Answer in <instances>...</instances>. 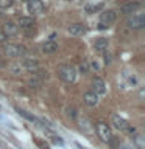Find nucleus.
Returning <instances> with one entry per match:
<instances>
[{"label": "nucleus", "instance_id": "nucleus-1", "mask_svg": "<svg viewBox=\"0 0 145 149\" xmlns=\"http://www.w3.org/2000/svg\"><path fill=\"white\" fill-rule=\"evenodd\" d=\"M58 74H59V78L67 84L73 82L75 79H77V70H75L72 65H61L58 68Z\"/></svg>", "mask_w": 145, "mask_h": 149}, {"label": "nucleus", "instance_id": "nucleus-2", "mask_svg": "<svg viewBox=\"0 0 145 149\" xmlns=\"http://www.w3.org/2000/svg\"><path fill=\"white\" fill-rule=\"evenodd\" d=\"M3 50H5V53L8 56H11V58H20V56H23L27 51V48L20 44H6Z\"/></svg>", "mask_w": 145, "mask_h": 149}, {"label": "nucleus", "instance_id": "nucleus-3", "mask_svg": "<svg viewBox=\"0 0 145 149\" xmlns=\"http://www.w3.org/2000/svg\"><path fill=\"white\" fill-rule=\"evenodd\" d=\"M95 129H97V135H98V138H100L101 141L108 143V141H109V140L112 138L111 127H109V126H108L106 123H103V121H100V123H97Z\"/></svg>", "mask_w": 145, "mask_h": 149}, {"label": "nucleus", "instance_id": "nucleus-4", "mask_svg": "<svg viewBox=\"0 0 145 149\" xmlns=\"http://www.w3.org/2000/svg\"><path fill=\"white\" fill-rule=\"evenodd\" d=\"M126 25L130 28H133V30H140V28L145 26V17L144 14H136V16L130 17L128 22H126Z\"/></svg>", "mask_w": 145, "mask_h": 149}, {"label": "nucleus", "instance_id": "nucleus-5", "mask_svg": "<svg viewBox=\"0 0 145 149\" xmlns=\"http://www.w3.org/2000/svg\"><path fill=\"white\" fill-rule=\"evenodd\" d=\"M91 87H92V92H95L97 95H105L106 93V84L105 81H103L101 78H92V81H91Z\"/></svg>", "mask_w": 145, "mask_h": 149}, {"label": "nucleus", "instance_id": "nucleus-6", "mask_svg": "<svg viewBox=\"0 0 145 149\" xmlns=\"http://www.w3.org/2000/svg\"><path fill=\"white\" fill-rule=\"evenodd\" d=\"M44 9V3L41 0H27V11L30 14H41Z\"/></svg>", "mask_w": 145, "mask_h": 149}, {"label": "nucleus", "instance_id": "nucleus-7", "mask_svg": "<svg viewBox=\"0 0 145 149\" xmlns=\"http://www.w3.org/2000/svg\"><path fill=\"white\" fill-rule=\"evenodd\" d=\"M140 5L139 2H128V3H125V5H122L120 6V13H123V14H133L136 13L137 9H140Z\"/></svg>", "mask_w": 145, "mask_h": 149}, {"label": "nucleus", "instance_id": "nucleus-8", "mask_svg": "<svg viewBox=\"0 0 145 149\" xmlns=\"http://www.w3.org/2000/svg\"><path fill=\"white\" fill-rule=\"evenodd\" d=\"M17 26L23 28V30H28V28L34 26V19L31 16H20L17 19Z\"/></svg>", "mask_w": 145, "mask_h": 149}, {"label": "nucleus", "instance_id": "nucleus-9", "mask_svg": "<svg viewBox=\"0 0 145 149\" xmlns=\"http://www.w3.org/2000/svg\"><path fill=\"white\" fill-rule=\"evenodd\" d=\"M2 31H3L8 37H13V36H17V33H19V26H17V23L6 22V23H3Z\"/></svg>", "mask_w": 145, "mask_h": 149}, {"label": "nucleus", "instance_id": "nucleus-10", "mask_svg": "<svg viewBox=\"0 0 145 149\" xmlns=\"http://www.w3.org/2000/svg\"><path fill=\"white\" fill-rule=\"evenodd\" d=\"M83 101H84V104H86V106L94 107V106L98 104V95L95 92H86L83 95Z\"/></svg>", "mask_w": 145, "mask_h": 149}, {"label": "nucleus", "instance_id": "nucleus-11", "mask_svg": "<svg viewBox=\"0 0 145 149\" xmlns=\"http://www.w3.org/2000/svg\"><path fill=\"white\" fill-rule=\"evenodd\" d=\"M111 123H112V126H114L115 129H119V130H126V127H128L126 120H123L120 115H112Z\"/></svg>", "mask_w": 145, "mask_h": 149}, {"label": "nucleus", "instance_id": "nucleus-12", "mask_svg": "<svg viewBox=\"0 0 145 149\" xmlns=\"http://www.w3.org/2000/svg\"><path fill=\"white\" fill-rule=\"evenodd\" d=\"M22 67L28 70V72H31V73H34L39 70V62H37L36 59H23L22 61Z\"/></svg>", "mask_w": 145, "mask_h": 149}, {"label": "nucleus", "instance_id": "nucleus-13", "mask_svg": "<svg viewBox=\"0 0 145 149\" xmlns=\"http://www.w3.org/2000/svg\"><path fill=\"white\" fill-rule=\"evenodd\" d=\"M115 17H117L115 11H112V9H108V11H103V13H101L100 22L106 23V25H109V23H112V22L115 20Z\"/></svg>", "mask_w": 145, "mask_h": 149}, {"label": "nucleus", "instance_id": "nucleus-14", "mask_svg": "<svg viewBox=\"0 0 145 149\" xmlns=\"http://www.w3.org/2000/svg\"><path fill=\"white\" fill-rule=\"evenodd\" d=\"M108 45H109L108 37H98V39L94 42V50L95 51H105V50H108Z\"/></svg>", "mask_w": 145, "mask_h": 149}, {"label": "nucleus", "instance_id": "nucleus-15", "mask_svg": "<svg viewBox=\"0 0 145 149\" xmlns=\"http://www.w3.org/2000/svg\"><path fill=\"white\" fill-rule=\"evenodd\" d=\"M67 31L72 36H81L86 33V28H84V25H81V23H73V25H70L67 28Z\"/></svg>", "mask_w": 145, "mask_h": 149}, {"label": "nucleus", "instance_id": "nucleus-16", "mask_svg": "<svg viewBox=\"0 0 145 149\" xmlns=\"http://www.w3.org/2000/svg\"><path fill=\"white\" fill-rule=\"evenodd\" d=\"M42 51L47 54H51V53H55V51H58V44L53 40H49V42H45L44 45H42Z\"/></svg>", "mask_w": 145, "mask_h": 149}, {"label": "nucleus", "instance_id": "nucleus-17", "mask_svg": "<svg viewBox=\"0 0 145 149\" xmlns=\"http://www.w3.org/2000/svg\"><path fill=\"white\" fill-rule=\"evenodd\" d=\"M16 112L20 116H23L25 120H28V121H31V123H39V118H36L34 115H31V113H28L27 110H23V109H20V107H16Z\"/></svg>", "mask_w": 145, "mask_h": 149}, {"label": "nucleus", "instance_id": "nucleus-18", "mask_svg": "<svg viewBox=\"0 0 145 149\" xmlns=\"http://www.w3.org/2000/svg\"><path fill=\"white\" fill-rule=\"evenodd\" d=\"M144 140H145L144 135H136V137H134V144H136V148H137V149H144L145 148Z\"/></svg>", "mask_w": 145, "mask_h": 149}, {"label": "nucleus", "instance_id": "nucleus-19", "mask_svg": "<svg viewBox=\"0 0 145 149\" xmlns=\"http://www.w3.org/2000/svg\"><path fill=\"white\" fill-rule=\"evenodd\" d=\"M41 82H42V81L36 76V74H33V78L28 79V86H30V87H34V88L39 87V86H41Z\"/></svg>", "mask_w": 145, "mask_h": 149}, {"label": "nucleus", "instance_id": "nucleus-20", "mask_svg": "<svg viewBox=\"0 0 145 149\" xmlns=\"http://www.w3.org/2000/svg\"><path fill=\"white\" fill-rule=\"evenodd\" d=\"M101 8H103V3H98V5H92V6H91V5H87L84 9H86V13L92 14V13H95V11H100Z\"/></svg>", "mask_w": 145, "mask_h": 149}, {"label": "nucleus", "instance_id": "nucleus-21", "mask_svg": "<svg viewBox=\"0 0 145 149\" xmlns=\"http://www.w3.org/2000/svg\"><path fill=\"white\" fill-rule=\"evenodd\" d=\"M14 3V0H0V9H8L11 8Z\"/></svg>", "mask_w": 145, "mask_h": 149}, {"label": "nucleus", "instance_id": "nucleus-22", "mask_svg": "<svg viewBox=\"0 0 145 149\" xmlns=\"http://www.w3.org/2000/svg\"><path fill=\"white\" fill-rule=\"evenodd\" d=\"M80 72H81L83 74L89 73V62H86V61H83V62L80 64Z\"/></svg>", "mask_w": 145, "mask_h": 149}, {"label": "nucleus", "instance_id": "nucleus-23", "mask_svg": "<svg viewBox=\"0 0 145 149\" xmlns=\"http://www.w3.org/2000/svg\"><path fill=\"white\" fill-rule=\"evenodd\" d=\"M67 115L69 116H72V118H77V109H75V107H67Z\"/></svg>", "mask_w": 145, "mask_h": 149}, {"label": "nucleus", "instance_id": "nucleus-24", "mask_svg": "<svg viewBox=\"0 0 145 149\" xmlns=\"http://www.w3.org/2000/svg\"><path fill=\"white\" fill-rule=\"evenodd\" d=\"M111 62H112V56H111V53H108V51L105 50V64L109 65Z\"/></svg>", "mask_w": 145, "mask_h": 149}, {"label": "nucleus", "instance_id": "nucleus-25", "mask_svg": "<svg viewBox=\"0 0 145 149\" xmlns=\"http://www.w3.org/2000/svg\"><path fill=\"white\" fill-rule=\"evenodd\" d=\"M89 65H91L94 70H98V68H100V65H98L97 61H91V62H89Z\"/></svg>", "mask_w": 145, "mask_h": 149}, {"label": "nucleus", "instance_id": "nucleus-26", "mask_svg": "<svg viewBox=\"0 0 145 149\" xmlns=\"http://www.w3.org/2000/svg\"><path fill=\"white\" fill-rule=\"evenodd\" d=\"M51 140H53V143H56V144H63V140L59 137H56V135H51Z\"/></svg>", "mask_w": 145, "mask_h": 149}, {"label": "nucleus", "instance_id": "nucleus-27", "mask_svg": "<svg viewBox=\"0 0 145 149\" xmlns=\"http://www.w3.org/2000/svg\"><path fill=\"white\" fill-rule=\"evenodd\" d=\"M6 39H8V36L3 31H0V42H6Z\"/></svg>", "mask_w": 145, "mask_h": 149}, {"label": "nucleus", "instance_id": "nucleus-28", "mask_svg": "<svg viewBox=\"0 0 145 149\" xmlns=\"http://www.w3.org/2000/svg\"><path fill=\"white\" fill-rule=\"evenodd\" d=\"M122 149H130V148H122Z\"/></svg>", "mask_w": 145, "mask_h": 149}, {"label": "nucleus", "instance_id": "nucleus-29", "mask_svg": "<svg viewBox=\"0 0 145 149\" xmlns=\"http://www.w3.org/2000/svg\"><path fill=\"white\" fill-rule=\"evenodd\" d=\"M22 2H27V0H22Z\"/></svg>", "mask_w": 145, "mask_h": 149}]
</instances>
